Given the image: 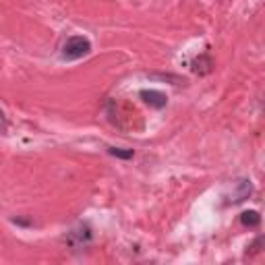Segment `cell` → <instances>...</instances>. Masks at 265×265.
Segmentation results:
<instances>
[{"mask_svg":"<svg viewBox=\"0 0 265 265\" xmlns=\"http://www.w3.org/2000/svg\"><path fill=\"white\" fill-rule=\"evenodd\" d=\"M91 52V41L83 36H73L62 46V58L65 60H79Z\"/></svg>","mask_w":265,"mask_h":265,"instance_id":"1","label":"cell"},{"mask_svg":"<svg viewBox=\"0 0 265 265\" xmlns=\"http://www.w3.org/2000/svg\"><path fill=\"white\" fill-rule=\"evenodd\" d=\"M65 240L69 242V247L77 249V251L79 249H85L89 242H91V228L87 224H79V226H75V228L69 232Z\"/></svg>","mask_w":265,"mask_h":265,"instance_id":"2","label":"cell"},{"mask_svg":"<svg viewBox=\"0 0 265 265\" xmlns=\"http://www.w3.org/2000/svg\"><path fill=\"white\" fill-rule=\"evenodd\" d=\"M251 193H253V183H251V180H247V178H242V180H238L234 187H232L228 203H242L245 199L251 197Z\"/></svg>","mask_w":265,"mask_h":265,"instance_id":"3","label":"cell"},{"mask_svg":"<svg viewBox=\"0 0 265 265\" xmlns=\"http://www.w3.org/2000/svg\"><path fill=\"white\" fill-rule=\"evenodd\" d=\"M141 100L147 104V106H151V108H164V106L168 104V98H166V93L162 91H157V89H143L141 91Z\"/></svg>","mask_w":265,"mask_h":265,"instance_id":"4","label":"cell"},{"mask_svg":"<svg viewBox=\"0 0 265 265\" xmlns=\"http://www.w3.org/2000/svg\"><path fill=\"white\" fill-rule=\"evenodd\" d=\"M211 69H214V62H211L209 56H199L195 62H193V71L199 73V75H207V73H211Z\"/></svg>","mask_w":265,"mask_h":265,"instance_id":"5","label":"cell"},{"mask_svg":"<svg viewBox=\"0 0 265 265\" xmlns=\"http://www.w3.org/2000/svg\"><path fill=\"white\" fill-rule=\"evenodd\" d=\"M240 222H242V226H247V228H255L261 224V216L257 214V211H242L240 214Z\"/></svg>","mask_w":265,"mask_h":265,"instance_id":"6","label":"cell"},{"mask_svg":"<svg viewBox=\"0 0 265 265\" xmlns=\"http://www.w3.org/2000/svg\"><path fill=\"white\" fill-rule=\"evenodd\" d=\"M108 153L116 155V157H122V160H131V157L135 155L133 150H120V147H108Z\"/></svg>","mask_w":265,"mask_h":265,"instance_id":"7","label":"cell"},{"mask_svg":"<svg viewBox=\"0 0 265 265\" xmlns=\"http://www.w3.org/2000/svg\"><path fill=\"white\" fill-rule=\"evenodd\" d=\"M259 247H265V238H263V236H259L255 242H253V245L247 247V255H255V253H259V251H261Z\"/></svg>","mask_w":265,"mask_h":265,"instance_id":"8","label":"cell"}]
</instances>
